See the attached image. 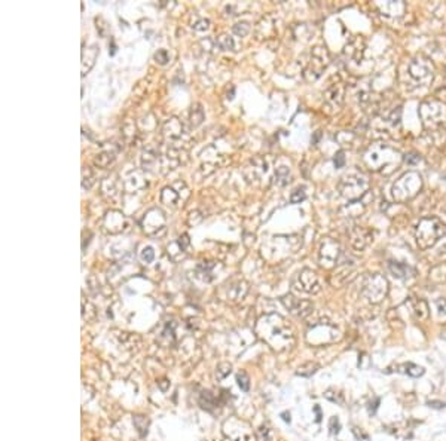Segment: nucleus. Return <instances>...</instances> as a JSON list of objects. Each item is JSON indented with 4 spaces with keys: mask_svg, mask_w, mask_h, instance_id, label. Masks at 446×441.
Instances as JSON below:
<instances>
[{
    "mask_svg": "<svg viewBox=\"0 0 446 441\" xmlns=\"http://www.w3.org/2000/svg\"><path fill=\"white\" fill-rule=\"evenodd\" d=\"M256 333L277 352L290 349L295 343V336L290 324L277 314L263 315L256 324Z\"/></svg>",
    "mask_w": 446,
    "mask_h": 441,
    "instance_id": "nucleus-1",
    "label": "nucleus"
},
{
    "mask_svg": "<svg viewBox=\"0 0 446 441\" xmlns=\"http://www.w3.org/2000/svg\"><path fill=\"white\" fill-rule=\"evenodd\" d=\"M446 235V224L438 217H426L418 223L415 238L421 250L433 247L442 236Z\"/></svg>",
    "mask_w": 446,
    "mask_h": 441,
    "instance_id": "nucleus-2",
    "label": "nucleus"
},
{
    "mask_svg": "<svg viewBox=\"0 0 446 441\" xmlns=\"http://www.w3.org/2000/svg\"><path fill=\"white\" fill-rule=\"evenodd\" d=\"M423 187V180L418 173H406L393 186V196L399 202H405L418 195Z\"/></svg>",
    "mask_w": 446,
    "mask_h": 441,
    "instance_id": "nucleus-3",
    "label": "nucleus"
},
{
    "mask_svg": "<svg viewBox=\"0 0 446 441\" xmlns=\"http://www.w3.org/2000/svg\"><path fill=\"white\" fill-rule=\"evenodd\" d=\"M222 433L226 441H257L251 427L238 418L226 419L222 425Z\"/></svg>",
    "mask_w": 446,
    "mask_h": 441,
    "instance_id": "nucleus-4",
    "label": "nucleus"
},
{
    "mask_svg": "<svg viewBox=\"0 0 446 441\" xmlns=\"http://www.w3.org/2000/svg\"><path fill=\"white\" fill-rule=\"evenodd\" d=\"M387 293H388V282L382 275L373 273V275H367L364 278L363 285H361V294L370 303L376 305V303L382 302L387 297Z\"/></svg>",
    "mask_w": 446,
    "mask_h": 441,
    "instance_id": "nucleus-5",
    "label": "nucleus"
},
{
    "mask_svg": "<svg viewBox=\"0 0 446 441\" xmlns=\"http://www.w3.org/2000/svg\"><path fill=\"white\" fill-rule=\"evenodd\" d=\"M165 214L159 208H150L141 220V227L149 236H162L165 233Z\"/></svg>",
    "mask_w": 446,
    "mask_h": 441,
    "instance_id": "nucleus-6",
    "label": "nucleus"
},
{
    "mask_svg": "<svg viewBox=\"0 0 446 441\" xmlns=\"http://www.w3.org/2000/svg\"><path fill=\"white\" fill-rule=\"evenodd\" d=\"M328 66H329V52L322 46H316L311 52V61L308 69L305 70V78L308 81L319 79Z\"/></svg>",
    "mask_w": 446,
    "mask_h": 441,
    "instance_id": "nucleus-7",
    "label": "nucleus"
},
{
    "mask_svg": "<svg viewBox=\"0 0 446 441\" xmlns=\"http://www.w3.org/2000/svg\"><path fill=\"white\" fill-rule=\"evenodd\" d=\"M340 193L348 199L360 198L369 187V181L363 176H346L340 181Z\"/></svg>",
    "mask_w": 446,
    "mask_h": 441,
    "instance_id": "nucleus-8",
    "label": "nucleus"
},
{
    "mask_svg": "<svg viewBox=\"0 0 446 441\" xmlns=\"http://www.w3.org/2000/svg\"><path fill=\"white\" fill-rule=\"evenodd\" d=\"M247 291H248V284L244 279L236 278V279H230L226 284H223L218 294L222 300H226L229 303H236L245 297Z\"/></svg>",
    "mask_w": 446,
    "mask_h": 441,
    "instance_id": "nucleus-9",
    "label": "nucleus"
},
{
    "mask_svg": "<svg viewBox=\"0 0 446 441\" xmlns=\"http://www.w3.org/2000/svg\"><path fill=\"white\" fill-rule=\"evenodd\" d=\"M293 287L296 290L308 293V294H317L322 291V282H320L317 273L310 269H304L295 276Z\"/></svg>",
    "mask_w": 446,
    "mask_h": 441,
    "instance_id": "nucleus-10",
    "label": "nucleus"
},
{
    "mask_svg": "<svg viewBox=\"0 0 446 441\" xmlns=\"http://www.w3.org/2000/svg\"><path fill=\"white\" fill-rule=\"evenodd\" d=\"M281 303L284 308L298 318H307L314 312V305L310 300H302L295 297L293 294H286L281 297Z\"/></svg>",
    "mask_w": 446,
    "mask_h": 441,
    "instance_id": "nucleus-11",
    "label": "nucleus"
},
{
    "mask_svg": "<svg viewBox=\"0 0 446 441\" xmlns=\"http://www.w3.org/2000/svg\"><path fill=\"white\" fill-rule=\"evenodd\" d=\"M343 94H345V87L342 82H336V84H331V87L326 89L325 92V104L323 107L326 109L328 113H334L340 109L342 103H343Z\"/></svg>",
    "mask_w": 446,
    "mask_h": 441,
    "instance_id": "nucleus-12",
    "label": "nucleus"
},
{
    "mask_svg": "<svg viewBox=\"0 0 446 441\" xmlns=\"http://www.w3.org/2000/svg\"><path fill=\"white\" fill-rule=\"evenodd\" d=\"M409 72L412 78H415L421 85H427L433 79V66H430L429 60L417 58L409 66Z\"/></svg>",
    "mask_w": 446,
    "mask_h": 441,
    "instance_id": "nucleus-13",
    "label": "nucleus"
},
{
    "mask_svg": "<svg viewBox=\"0 0 446 441\" xmlns=\"http://www.w3.org/2000/svg\"><path fill=\"white\" fill-rule=\"evenodd\" d=\"M337 257H339L337 242H334V239H331V238H326L322 244V248H320V265L323 267L331 269L336 265Z\"/></svg>",
    "mask_w": 446,
    "mask_h": 441,
    "instance_id": "nucleus-14",
    "label": "nucleus"
},
{
    "mask_svg": "<svg viewBox=\"0 0 446 441\" xmlns=\"http://www.w3.org/2000/svg\"><path fill=\"white\" fill-rule=\"evenodd\" d=\"M162 135L170 143L168 146H174V143L185 135V126L177 117H170L162 126Z\"/></svg>",
    "mask_w": 446,
    "mask_h": 441,
    "instance_id": "nucleus-15",
    "label": "nucleus"
},
{
    "mask_svg": "<svg viewBox=\"0 0 446 441\" xmlns=\"http://www.w3.org/2000/svg\"><path fill=\"white\" fill-rule=\"evenodd\" d=\"M189 247H191V239L186 233H183L179 239H176L174 242H171L168 245V256L174 260V262H179V260H183L186 259V256L189 254Z\"/></svg>",
    "mask_w": 446,
    "mask_h": 441,
    "instance_id": "nucleus-16",
    "label": "nucleus"
},
{
    "mask_svg": "<svg viewBox=\"0 0 446 441\" xmlns=\"http://www.w3.org/2000/svg\"><path fill=\"white\" fill-rule=\"evenodd\" d=\"M103 224H105V229L111 233H120L126 229V217L120 213V211H109L106 216H105V220H103Z\"/></svg>",
    "mask_w": 446,
    "mask_h": 441,
    "instance_id": "nucleus-17",
    "label": "nucleus"
},
{
    "mask_svg": "<svg viewBox=\"0 0 446 441\" xmlns=\"http://www.w3.org/2000/svg\"><path fill=\"white\" fill-rule=\"evenodd\" d=\"M355 276V269L352 266V263H343L336 272L334 273L331 282L334 287H342L346 282H349L352 278Z\"/></svg>",
    "mask_w": 446,
    "mask_h": 441,
    "instance_id": "nucleus-18",
    "label": "nucleus"
},
{
    "mask_svg": "<svg viewBox=\"0 0 446 441\" xmlns=\"http://www.w3.org/2000/svg\"><path fill=\"white\" fill-rule=\"evenodd\" d=\"M349 236H351V245L355 250H363L372 241V232L364 227H354L349 232Z\"/></svg>",
    "mask_w": 446,
    "mask_h": 441,
    "instance_id": "nucleus-19",
    "label": "nucleus"
},
{
    "mask_svg": "<svg viewBox=\"0 0 446 441\" xmlns=\"http://www.w3.org/2000/svg\"><path fill=\"white\" fill-rule=\"evenodd\" d=\"M180 186H182V181H176V183H173L171 186L164 187V189H162V193H161V201H162V204L176 207L177 202H179V199H180V196H182V193H180L182 190L179 189Z\"/></svg>",
    "mask_w": 446,
    "mask_h": 441,
    "instance_id": "nucleus-20",
    "label": "nucleus"
},
{
    "mask_svg": "<svg viewBox=\"0 0 446 441\" xmlns=\"http://www.w3.org/2000/svg\"><path fill=\"white\" fill-rule=\"evenodd\" d=\"M97 55H99V49L96 45L84 49V52H82V76H85L94 67Z\"/></svg>",
    "mask_w": 446,
    "mask_h": 441,
    "instance_id": "nucleus-21",
    "label": "nucleus"
},
{
    "mask_svg": "<svg viewBox=\"0 0 446 441\" xmlns=\"http://www.w3.org/2000/svg\"><path fill=\"white\" fill-rule=\"evenodd\" d=\"M215 269H216V263L215 262H204V263H200L197 266V276L201 278L203 281L206 282H212L216 275H215Z\"/></svg>",
    "mask_w": 446,
    "mask_h": 441,
    "instance_id": "nucleus-22",
    "label": "nucleus"
},
{
    "mask_svg": "<svg viewBox=\"0 0 446 441\" xmlns=\"http://www.w3.org/2000/svg\"><path fill=\"white\" fill-rule=\"evenodd\" d=\"M406 305H409V308L412 309L411 312L415 315V318L418 320H426L429 317V306L424 300H418V299H412L409 302H406Z\"/></svg>",
    "mask_w": 446,
    "mask_h": 441,
    "instance_id": "nucleus-23",
    "label": "nucleus"
},
{
    "mask_svg": "<svg viewBox=\"0 0 446 441\" xmlns=\"http://www.w3.org/2000/svg\"><path fill=\"white\" fill-rule=\"evenodd\" d=\"M176 340H177V337H176V324L171 321H168L167 324H165V327H164V330L161 333V336H159V342L164 345V346H174L176 345Z\"/></svg>",
    "mask_w": 446,
    "mask_h": 441,
    "instance_id": "nucleus-24",
    "label": "nucleus"
},
{
    "mask_svg": "<svg viewBox=\"0 0 446 441\" xmlns=\"http://www.w3.org/2000/svg\"><path fill=\"white\" fill-rule=\"evenodd\" d=\"M114 159H116V152L114 150H106V152L99 153L94 158V164L100 168H108L111 164H113Z\"/></svg>",
    "mask_w": 446,
    "mask_h": 441,
    "instance_id": "nucleus-25",
    "label": "nucleus"
},
{
    "mask_svg": "<svg viewBox=\"0 0 446 441\" xmlns=\"http://www.w3.org/2000/svg\"><path fill=\"white\" fill-rule=\"evenodd\" d=\"M200 404L203 409L209 410V412H213L216 407H218V398L210 392V391H204L201 395H200Z\"/></svg>",
    "mask_w": 446,
    "mask_h": 441,
    "instance_id": "nucleus-26",
    "label": "nucleus"
},
{
    "mask_svg": "<svg viewBox=\"0 0 446 441\" xmlns=\"http://www.w3.org/2000/svg\"><path fill=\"white\" fill-rule=\"evenodd\" d=\"M206 114H204V109L201 107V104H194L192 109H191V113H189V120H191V125L194 128L200 126L204 120Z\"/></svg>",
    "mask_w": 446,
    "mask_h": 441,
    "instance_id": "nucleus-27",
    "label": "nucleus"
},
{
    "mask_svg": "<svg viewBox=\"0 0 446 441\" xmlns=\"http://www.w3.org/2000/svg\"><path fill=\"white\" fill-rule=\"evenodd\" d=\"M399 368H400L402 373H405V374H408V376H411V377H420V376H423L424 371H426L421 365H417V364H414V362H405V364H402Z\"/></svg>",
    "mask_w": 446,
    "mask_h": 441,
    "instance_id": "nucleus-28",
    "label": "nucleus"
},
{
    "mask_svg": "<svg viewBox=\"0 0 446 441\" xmlns=\"http://www.w3.org/2000/svg\"><path fill=\"white\" fill-rule=\"evenodd\" d=\"M390 272L396 276V278H406L409 276V267L403 263H397V262H391L390 263Z\"/></svg>",
    "mask_w": 446,
    "mask_h": 441,
    "instance_id": "nucleus-29",
    "label": "nucleus"
},
{
    "mask_svg": "<svg viewBox=\"0 0 446 441\" xmlns=\"http://www.w3.org/2000/svg\"><path fill=\"white\" fill-rule=\"evenodd\" d=\"M134 427L137 428L140 437H146L147 436V428H149V419L146 416H141V415H135L134 419Z\"/></svg>",
    "mask_w": 446,
    "mask_h": 441,
    "instance_id": "nucleus-30",
    "label": "nucleus"
},
{
    "mask_svg": "<svg viewBox=\"0 0 446 441\" xmlns=\"http://www.w3.org/2000/svg\"><path fill=\"white\" fill-rule=\"evenodd\" d=\"M94 183H96V176H94L93 168L84 167V170H82V187L90 190Z\"/></svg>",
    "mask_w": 446,
    "mask_h": 441,
    "instance_id": "nucleus-31",
    "label": "nucleus"
},
{
    "mask_svg": "<svg viewBox=\"0 0 446 441\" xmlns=\"http://www.w3.org/2000/svg\"><path fill=\"white\" fill-rule=\"evenodd\" d=\"M216 45L222 49V51H235V42L233 37H230L229 34H221L216 39Z\"/></svg>",
    "mask_w": 446,
    "mask_h": 441,
    "instance_id": "nucleus-32",
    "label": "nucleus"
},
{
    "mask_svg": "<svg viewBox=\"0 0 446 441\" xmlns=\"http://www.w3.org/2000/svg\"><path fill=\"white\" fill-rule=\"evenodd\" d=\"M317 370H319V364L310 361V362L302 364V365L298 368L296 374H298V376H302V377H310V376H313Z\"/></svg>",
    "mask_w": 446,
    "mask_h": 441,
    "instance_id": "nucleus-33",
    "label": "nucleus"
},
{
    "mask_svg": "<svg viewBox=\"0 0 446 441\" xmlns=\"http://www.w3.org/2000/svg\"><path fill=\"white\" fill-rule=\"evenodd\" d=\"M97 312H96V308L94 305H91L88 300L82 299V318L85 321H93L96 318Z\"/></svg>",
    "mask_w": 446,
    "mask_h": 441,
    "instance_id": "nucleus-34",
    "label": "nucleus"
},
{
    "mask_svg": "<svg viewBox=\"0 0 446 441\" xmlns=\"http://www.w3.org/2000/svg\"><path fill=\"white\" fill-rule=\"evenodd\" d=\"M275 183H278L280 186H286L287 183H290V173L289 168L286 167H280L275 171Z\"/></svg>",
    "mask_w": 446,
    "mask_h": 441,
    "instance_id": "nucleus-35",
    "label": "nucleus"
},
{
    "mask_svg": "<svg viewBox=\"0 0 446 441\" xmlns=\"http://www.w3.org/2000/svg\"><path fill=\"white\" fill-rule=\"evenodd\" d=\"M230 370H232V365H230L229 362H221V364L216 367V379H218V380L226 379V377L230 374Z\"/></svg>",
    "mask_w": 446,
    "mask_h": 441,
    "instance_id": "nucleus-36",
    "label": "nucleus"
},
{
    "mask_svg": "<svg viewBox=\"0 0 446 441\" xmlns=\"http://www.w3.org/2000/svg\"><path fill=\"white\" fill-rule=\"evenodd\" d=\"M233 34H236L238 37H245L250 31V25L247 22H238L232 27Z\"/></svg>",
    "mask_w": 446,
    "mask_h": 441,
    "instance_id": "nucleus-37",
    "label": "nucleus"
},
{
    "mask_svg": "<svg viewBox=\"0 0 446 441\" xmlns=\"http://www.w3.org/2000/svg\"><path fill=\"white\" fill-rule=\"evenodd\" d=\"M307 199V193H305V189L304 187H298L296 190L292 192L290 195V202L292 204H301L302 201Z\"/></svg>",
    "mask_w": 446,
    "mask_h": 441,
    "instance_id": "nucleus-38",
    "label": "nucleus"
},
{
    "mask_svg": "<svg viewBox=\"0 0 446 441\" xmlns=\"http://www.w3.org/2000/svg\"><path fill=\"white\" fill-rule=\"evenodd\" d=\"M236 382H238V386H239L244 392H247V391L250 389V379H248L247 373L239 371V373L236 374Z\"/></svg>",
    "mask_w": 446,
    "mask_h": 441,
    "instance_id": "nucleus-39",
    "label": "nucleus"
},
{
    "mask_svg": "<svg viewBox=\"0 0 446 441\" xmlns=\"http://www.w3.org/2000/svg\"><path fill=\"white\" fill-rule=\"evenodd\" d=\"M325 397H326L329 401H332V403H336V404H343V397H342V394L336 392V391H334V389H328V391H326V394H325Z\"/></svg>",
    "mask_w": 446,
    "mask_h": 441,
    "instance_id": "nucleus-40",
    "label": "nucleus"
},
{
    "mask_svg": "<svg viewBox=\"0 0 446 441\" xmlns=\"http://www.w3.org/2000/svg\"><path fill=\"white\" fill-rule=\"evenodd\" d=\"M153 259H155V251H153V248H152V247H144L143 251H141V260H143L144 263H152Z\"/></svg>",
    "mask_w": 446,
    "mask_h": 441,
    "instance_id": "nucleus-41",
    "label": "nucleus"
},
{
    "mask_svg": "<svg viewBox=\"0 0 446 441\" xmlns=\"http://www.w3.org/2000/svg\"><path fill=\"white\" fill-rule=\"evenodd\" d=\"M155 60H156V63H159V64H167L168 61H170V55H168V52L165 51V49H159L156 54H155Z\"/></svg>",
    "mask_w": 446,
    "mask_h": 441,
    "instance_id": "nucleus-42",
    "label": "nucleus"
},
{
    "mask_svg": "<svg viewBox=\"0 0 446 441\" xmlns=\"http://www.w3.org/2000/svg\"><path fill=\"white\" fill-rule=\"evenodd\" d=\"M329 430H331V434L332 436H337L339 431H340V422L337 418H331L329 421Z\"/></svg>",
    "mask_w": 446,
    "mask_h": 441,
    "instance_id": "nucleus-43",
    "label": "nucleus"
},
{
    "mask_svg": "<svg viewBox=\"0 0 446 441\" xmlns=\"http://www.w3.org/2000/svg\"><path fill=\"white\" fill-rule=\"evenodd\" d=\"M210 27V21L209 19H200L198 22H195L194 25H192V28L195 30V31H206L207 28Z\"/></svg>",
    "mask_w": 446,
    "mask_h": 441,
    "instance_id": "nucleus-44",
    "label": "nucleus"
},
{
    "mask_svg": "<svg viewBox=\"0 0 446 441\" xmlns=\"http://www.w3.org/2000/svg\"><path fill=\"white\" fill-rule=\"evenodd\" d=\"M259 434H260V437L263 439L265 441H274V434H272V430L271 428H268V427H262L260 430H259Z\"/></svg>",
    "mask_w": 446,
    "mask_h": 441,
    "instance_id": "nucleus-45",
    "label": "nucleus"
},
{
    "mask_svg": "<svg viewBox=\"0 0 446 441\" xmlns=\"http://www.w3.org/2000/svg\"><path fill=\"white\" fill-rule=\"evenodd\" d=\"M334 165H336V168H342V167L345 165V156H343V152H342V150H339V152L336 153Z\"/></svg>",
    "mask_w": 446,
    "mask_h": 441,
    "instance_id": "nucleus-46",
    "label": "nucleus"
},
{
    "mask_svg": "<svg viewBox=\"0 0 446 441\" xmlns=\"http://www.w3.org/2000/svg\"><path fill=\"white\" fill-rule=\"evenodd\" d=\"M427 404H429V407H432V409H438V410L445 409L446 407L445 403H444V401H439V400H432V401H429Z\"/></svg>",
    "mask_w": 446,
    "mask_h": 441,
    "instance_id": "nucleus-47",
    "label": "nucleus"
},
{
    "mask_svg": "<svg viewBox=\"0 0 446 441\" xmlns=\"http://www.w3.org/2000/svg\"><path fill=\"white\" fill-rule=\"evenodd\" d=\"M436 306H438V311H439L441 314L446 315V299H439V300L436 302Z\"/></svg>",
    "mask_w": 446,
    "mask_h": 441,
    "instance_id": "nucleus-48",
    "label": "nucleus"
},
{
    "mask_svg": "<svg viewBox=\"0 0 446 441\" xmlns=\"http://www.w3.org/2000/svg\"><path fill=\"white\" fill-rule=\"evenodd\" d=\"M378 404H379V398H375V400H373V404H372V401L369 403V413H370V415H375V413H376Z\"/></svg>",
    "mask_w": 446,
    "mask_h": 441,
    "instance_id": "nucleus-49",
    "label": "nucleus"
},
{
    "mask_svg": "<svg viewBox=\"0 0 446 441\" xmlns=\"http://www.w3.org/2000/svg\"><path fill=\"white\" fill-rule=\"evenodd\" d=\"M352 433H354V436H355V439H361V440H367V434H364L363 431H360L358 433V428H352Z\"/></svg>",
    "mask_w": 446,
    "mask_h": 441,
    "instance_id": "nucleus-50",
    "label": "nucleus"
},
{
    "mask_svg": "<svg viewBox=\"0 0 446 441\" xmlns=\"http://www.w3.org/2000/svg\"><path fill=\"white\" fill-rule=\"evenodd\" d=\"M405 159H406V162H408V164H415V162H418V161H420V156H417V155H409V156H408V155H406V158H405Z\"/></svg>",
    "mask_w": 446,
    "mask_h": 441,
    "instance_id": "nucleus-51",
    "label": "nucleus"
},
{
    "mask_svg": "<svg viewBox=\"0 0 446 441\" xmlns=\"http://www.w3.org/2000/svg\"><path fill=\"white\" fill-rule=\"evenodd\" d=\"M281 418H283V421H284L286 424H290V421H292V419H290V413H289V412H283V413H281Z\"/></svg>",
    "mask_w": 446,
    "mask_h": 441,
    "instance_id": "nucleus-52",
    "label": "nucleus"
},
{
    "mask_svg": "<svg viewBox=\"0 0 446 441\" xmlns=\"http://www.w3.org/2000/svg\"><path fill=\"white\" fill-rule=\"evenodd\" d=\"M314 410L317 412V422H320V421H322V416H320V409H319V407H316Z\"/></svg>",
    "mask_w": 446,
    "mask_h": 441,
    "instance_id": "nucleus-53",
    "label": "nucleus"
}]
</instances>
